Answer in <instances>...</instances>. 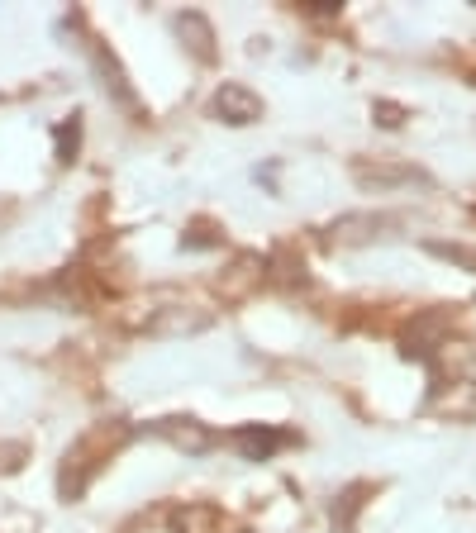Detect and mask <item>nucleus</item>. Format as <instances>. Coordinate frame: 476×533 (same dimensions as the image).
<instances>
[{
	"label": "nucleus",
	"mask_w": 476,
	"mask_h": 533,
	"mask_svg": "<svg viewBox=\"0 0 476 533\" xmlns=\"http://www.w3.org/2000/svg\"><path fill=\"white\" fill-rule=\"evenodd\" d=\"M396 229V219L391 215H377V210H357V215H338L329 224V243H343V248H362V243H377Z\"/></svg>",
	"instance_id": "obj_1"
},
{
	"label": "nucleus",
	"mask_w": 476,
	"mask_h": 533,
	"mask_svg": "<svg viewBox=\"0 0 476 533\" xmlns=\"http://www.w3.org/2000/svg\"><path fill=\"white\" fill-rule=\"evenodd\" d=\"M353 177L367 186V191H391V186H415V181H424V172H415V167H372V162H353Z\"/></svg>",
	"instance_id": "obj_6"
},
{
	"label": "nucleus",
	"mask_w": 476,
	"mask_h": 533,
	"mask_svg": "<svg viewBox=\"0 0 476 533\" xmlns=\"http://www.w3.org/2000/svg\"><path fill=\"white\" fill-rule=\"evenodd\" d=\"M210 243H219V238H215V224H210V219H200L196 229H186V238H181V248H210Z\"/></svg>",
	"instance_id": "obj_12"
},
{
	"label": "nucleus",
	"mask_w": 476,
	"mask_h": 533,
	"mask_svg": "<svg viewBox=\"0 0 476 533\" xmlns=\"http://www.w3.org/2000/svg\"><path fill=\"white\" fill-rule=\"evenodd\" d=\"M153 429H158V438H167L172 448H181V453H205V448L215 443V434H210L200 419H186V415L162 419V424H153Z\"/></svg>",
	"instance_id": "obj_5"
},
{
	"label": "nucleus",
	"mask_w": 476,
	"mask_h": 533,
	"mask_svg": "<svg viewBox=\"0 0 476 533\" xmlns=\"http://www.w3.org/2000/svg\"><path fill=\"white\" fill-rule=\"evenodd\" d=\"M200 329H210V315H205V310H196V315L172 310V315L153 319V334H200Z\"/></svg>",
	"instance_id": "obj_9"
},
{
	"label": "nucleus",
	"mask_w": 476,
	"mask_h": 533,
	"mask_svg": "<svg viewBox=\"0 0 476 533\" xmlns=\"http://www.w3.org/2000/svg\"><path fill=\"white\" fill-rule=\"evenodd\" d=\"M210 110H215V119H224V124H258L262 96L258 91H248L243 81H224V86L215 91V100H210Z\"/></svg>",
	"instance_id": "obj_2"
},
{
	"label": "nucleus",
	"mask_w": 476,
	"mask_h": 533,
	"mask_svg": "<svg viewBox=\"0 0 476 533\" xmlns=\"http://www.w3.org/2000/svg\"><path fill=\"white\" fill-rule=\"evenodd\" d=\"M72 143H81V124L77 119H67L58 129V162H72Z\"/></svg>",
	"instance_id": "obj_13"
},
{
	"label": "nucleus",
	"mask_w": 476,
	"mask_h": 533,
	"mask_svg": "<svg viewBox=\"0 0 476 533\" xmlns=\"http://www.w3.org/2000/svg\"><path fill=\"white\" fill-rule=\"evenodd\" d=\"M234 443L243 448V457H253V462H262L267 453H277L281 443H291V434H272V429H238Z\"/></svg>",
	"instance_id": "obj_7"
},
{
	"label": "nucleus",
	"mask_w": 476,
	"mask_h": 533,
	"mask_svg": "<svg viewBox=\"0 0 476 533\" xmlns=\"http://www.w3.org/2000/svg\"><path fill=\"white\" fill-rule=\"evenodd\" d=\"M424 248H429L434 257H448V262H457V267L476 272V248H467V243H443V238H429Z\"/></svg>",
	"instance_id": "obj_11"
},
{
	"label": "nucleus",
	"mask_w": 476,
	"mask_h": 533,
	"mask_svg": "<svg viewBox=\"0 0 476 533\" xmlns=\"http://www.w3.org/2000/svg\"><path fill=\"white\" fill-rule=\"evenodd\" d=\"M24 457H29L24 443H0V472H20Z\"/></svg>",
	"instance_id": "obj_14"
},
{
	"label": "nucleus",
	"mask_w": 476,
	"mask_h": 533,
	"mask_svg": "<svg viewBox=\"0 0 476 533\" xmlns=\"http://www.w3.org/2000/svg\"><path fill=\"white\" fill-rule=\"evenodd\" d=\"M91 62H96V77H100V86H105V96L110 100H119L129 115H139V96L129 91V81H124V67H119L105 48H100L96 39H91Z\"/></svg>",
	"instance_id": "obj_4"
},
{
	"label": "nucleus",
	"mask_w": 476,
	"mask_h": 533,
	"mask_svg": "<svg viewBox=\"0 0 476 533\" xmlns=\"http://www.w3.org/2000/svg\"><path fill=\"white\" fill-rule=\"evenodd\" d=\"M362 495H367V486H348V491L338 495V505H334V529L338 533H353V514L362 510Z\"/></svg>",
	"instance_id": "obj_10"
},
{
	"label": "nucleus",
	"mask_w": 476,
	"mask_h": 533,
	"mask_svg": "<svg viewBox=\"0 0 476 533\" xmlns=\"http://www.w3.org/2000/svg\"><path fill=\"white\" fill-rule=\"evenodd\" d=\"M215 524H219V510L215 505H181V510H172V529L177 533H215Z\"/></svg>",
	"instance_id": "obj_8"
},
{
	"label": "nucleus",
	"mask_w": 476,
	"mask_h": 533,
	"mask_svg": "<svg viewBox=\"0 0 476 533\" xmlns=\"http://www.w3.org/2000/svg\"><path fill=\"white\" fill-rule=\"evenodd\" d=\"M172 29H177V39L196 53L200 62H215L219 48H215V29H210V20L200 15V10H181V15H172Z\"/></svg>",
	"instance_id": "obj_3"
},
{
	"label": "nucleus",
	"mask_w": 476,
	"mask_h": 533,
	"mask_svg": "<svg viewBox=\"0 0 476 533\" xmlns=\"http://www.w3.org/2000/svg\"><path fill=\"white\" fill-rule=\"evenodd\" d=\"M377 124L400 129V124H405V110H400V105H391V100H377Z\"/></svg>",
	"instance_id": "obj_15"
},
{
	"label": "nucleus",
	"mask_w": 476,
	"mask_h": 533,
	"mask_svg": "<svg viewBox=\"0 0 476 533\" xmlns=\"http://www.w3.org/2000/svg\"><path fill=\"white\" fill-rule=\"evenodd\" d=\"M238 533H253V529H238Z\"/></svg>",
	"instance_id": "obj_16"
}]
</instances>
